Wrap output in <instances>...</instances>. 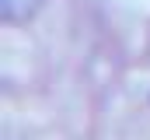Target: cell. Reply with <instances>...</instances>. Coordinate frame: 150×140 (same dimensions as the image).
I'll return each instance as SVG.
<instances>
[{"label":"cell","mask_w":150,"mask_h":140,"mask_svg":"<svg viewBox=\"0 0 150 140\" xmlns=\"http://www.w3.org/2000/svg\"><path fill=\"white\" fill-rule=\"evenodd\" d=\"M38 4L42 0H0V18L7 25H21L38 11Z\"/></svg>","instance_id":"6da1fadb"}]
</instances>
